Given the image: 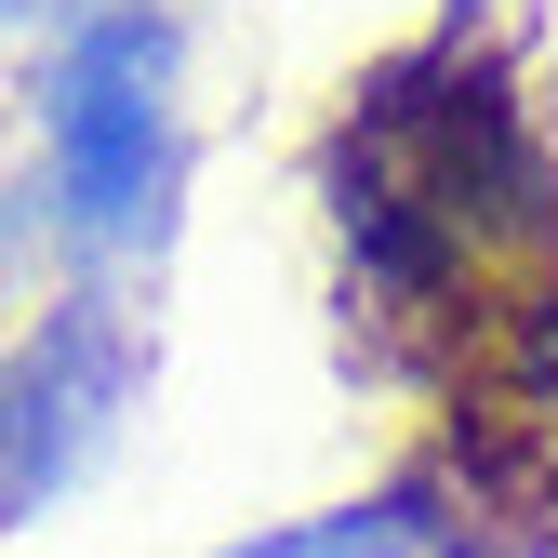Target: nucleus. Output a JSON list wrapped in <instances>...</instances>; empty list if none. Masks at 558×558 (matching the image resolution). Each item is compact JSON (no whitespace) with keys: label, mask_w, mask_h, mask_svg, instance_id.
Segmentation results:
<instances>
[{"label":"nucleus","mask_w":558,"mask_h":558,"mask_svg":"<svg viewBox=\"0 0 558 558\" xmlns=\"http://www.w3.org/2000/svg\"><path fill=\"white\" fill-rule=\"evenodd\" d=\"M319 186L345 240V306L558 386V133L519 66H493L465 27L386 66L332 120Z\"/></svg>","instance_id":"f257e3e1"},{"label":"nucleus","mask_w":558,"mask_h":558,"mask_svg":"<svg viewBox=\"0 0 558 558\" xmlns=\"http://www.w3.org/2000/svg\"><path fill=\"white\" fill-rule=\"evenodd\" d=\"M40 227L81 266H133L186 199V14L173 0H53L27 40Z\"/></svg>","instance_id":"f03ea898"},{"label":"nucleus","mask_w":558,"mask_h":558,"mask_svg":"<svg viewBox=\"0 0 558 558\" xmlns=\"http://www.w3.org/2000/svg\"><path fill=\"white\" fill-rule=\"evenodd\" d=\"M133 373H147V345H133L120 293H94V279L0 332V519H40L120 439Z\"/></svg>","instance_id":"7ed1b4c3"},{"label":"nucleus","mask_w":558,"mask_h":558,"mask_svg":"<svg viewBox=\"0 0 558 558\" xmlns=\"http://www.w3.org/2000/svg\"><path fill=\"white\" fill-rule=\"evenodd\" d=\"M426 493H360V506H319V519H279L253 545H214V558H426Z\"/></svg>","instance_id":"20e7f679"},{"label":"nucleus","mask_w":558,"mask_h":558,"mask_svg":"<svg viewBox=\"0 0 558 558\" xmlns=\"http://www.w3.org/2000/svg\"><path fill=\"white\" fill-rule=\"evenodd\" d=\"M40 240V199H27V214H0V279H14V253Z\"/></svg>","instance_id":"39448f33"}]
</instances>
